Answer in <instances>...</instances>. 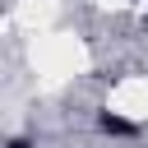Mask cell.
I'll return each mask as SVG.
<instances>
[{
	"mask_svg": "<svg viewBox=\"0 0 148 148\" xmlns=\"http://www.w3.org/2000/svg\"><path fill=\"white\" fill-rule=\"evenodd\" d=\"M51 14H56L51 0H23V5L14 9V23H23V28H46Z\"/></svg>",
	"mask_w": 148,
	"mask_h": 148,
	"instance_id": "obj_3",
	"label": "cell"
},
{
	"mask_svg": "<svg viewBox=\"0 0 148 148\" xmlns=\"http://www.w3.org/2000/svg\"><path fill=\"white\" fill-rule=\"evenodd\" d=\"M28 60H32V74L51 88V83L79 79V74L88 69V46H83L79 37H69V32H37Z\"/></svg>",
	"mask_w": 148,
	"mask_h": 148,
	"instance_id": "obj_1",
	"label": "cell"
},
{
	"mask_svg": "<svg viewBox=\"0 0 148 148\" xmlns=\"http://www.w3.org/2000/svg\"><path fill=\"white\" fill-rule=\"evenodd\" d=\"M106 106L120 116V120H148V74H130L111 88Z\"/></svg>",
	"mask_w": 148,
	"mask_h": 148,
	"instance_id": "obj_2",
	"label": "cell"
},
{
	"mask_svg": "<svg viewBox=\"0 0 148 148\" xmlns=\"http://www.w3.org/2000/svg\"><path fill=\"white\" fill-rule=\"evenodd\" d=\"M97 5H102V9H125L130 0H97Z\"/></svg>",
	"mask_w": 148,
	"mask_h": 148,
	"instance_id": "obj_4",
	"label": "cell"
}]
</instances>
